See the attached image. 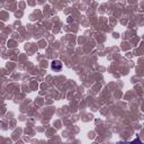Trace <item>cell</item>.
I'll return each instance as SVG.
<instances>
[{
  "label": "cell",
  "mask_w": 144,
  "mask_h": 144,
  "mask_svg": "<svg viewBox=\"0 0 144 144\" xmlns=\"http://www.w3.org/2000/svg\"><path fill=\"white\" fill-rule=\"evenodd\" d=\"M51 69L53 71H61V69H62V62L59 61V60H54V61H52Z\"/></svg>",
  "instance_id": "1"
}]
</instances>
